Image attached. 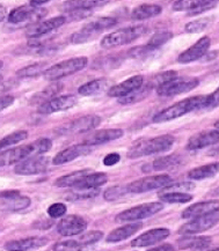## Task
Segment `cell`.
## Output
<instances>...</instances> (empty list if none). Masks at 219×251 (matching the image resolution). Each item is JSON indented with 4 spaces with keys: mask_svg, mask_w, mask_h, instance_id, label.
I'll list each match as a JSON object with an SVG mask.
<instances>
[{
    "mask_svg": "<svg viewBox=\"0 0 219 251\" xmlns=\"http://www.w3.org/2000/svg\"><path fill=\"white\" fill-rule=\"evenodd\" d=\"M67 21L66 17H57L49 19V20L35 22L31 24L26 30V36L28 38H40L44 35L51 33L55 29H58Z\"/></svg>",
    "mask_w": 219,
    "mask_h": 251,
    "instance_id": "7c38bea8",
    "label": "cell"
},
{
    "mask_svg": "<svg viewBox=\"0 0 219 251\" xmlns=\"http://www.w3.org/2000/svg\"><path fill=\"white\" fill-rule=\"evenodd\" d=\"M217 0H176L173 4V9L176 12H189L191 15L207 12L214 8Z\"/></svg>",
    "mask_w": 219,
    "mask_h": 251,
    "instance_id": "2e32d148",
    "label": "cell"
},
{
    "mask_svg": "<svg viewBox=\"0 0 219 251\" xmlns=\"http://www.w3.org/2000/svg\"><path fill=\"white\" fill-rule=\"evenodd\" d=\"M18 195H20V192L15 191V190H13V191H4L1 194V199L13 198V197H15V196H18Z\"/></svg>",
    "mask_w": 219,
    "mask_h": 251,
    "instance_id": "f5cc1de1",
    "label": "cell"
},
{
    "mask_svg": "<svg viewBox=\"0 0 219 251\" xmlns=\"http://www.w3.org/2000/svg\"><path fill=\"white\" fill-rule=\"evenodd\" d=\"M162 12L163 8L159 5L144 4L134 8L133 13H131V17L135 20H146V19L158 17Z\"/></svg>",
    "mask_w": 219,
    "mask_h": 251,
    "instance_id": "d6a6232c",
    "label": "cell"
},
{
    "mask_svg": "<svg viewBox=\"0 0 219 251\" xmlns=\"http://www.w3.org/2000/svg\"><path fill=\"white\" fill-rule=\"evenodd\" d=\"M211 44V40L208 36L202 37L201 40H198L194 46H192L189 49H187L186 51L180 54L178 58V62L181 64H187V63H192L195 62V60L199 59L203 56H205L208 52L209 48H210Z\"/></svg>",
    "mask_w": 219,
    "mask_h": 251,
    "instance_id": "ac0fdd59",
    "label": "cell"
},
{
    "mask_svg": "<svg viewBox=\"0 0 219 251\" xmlns=\"http://www.w3.org/2000/svg\"><path fill=\"white\" fill-rule=\"evenodd\" d=\"M48 243V240L44 237H29V239L18 240V241H11L5 244L6 250H34L38 249V248L46 246Z\"/></svg>",
    "mask_w": 219,
    "mask_h": 251,
    "instance_id": "d4e9b609",
    "label": "cell"
},
{
    "mask_svg": "<svg viewBox=\"0 0 219 251\" xmlns=\"http://www.w3.org/2000/svg\"><path fill=\"white\" fill-rule=\"evenodd\" d=\"M211 70H212V71H214V72H219V60H218V62H217V63H216V64H215V65H214V66H212V67H211Z\"/></svg>",
    "mask_w": 219,
    "mask_h": 251,
    "instance_id": "11a10c76",
    "label": "cell"
},
{
    "mask_svg": "<svg viewBox=\"0 0 219 251\" xmlns=\"http://www.w3.org/2000/svg\"><path fill=\"white\" fill-rule=\"evenodd\" d=\"M173 179L168 175H158L150 176L145 178L137 179L130 184L127 185L128 192H134V194H144V192L152 191V190L163 189L165 186L172 184Z\"/></svg>",
    "mask_w": 219,
    "mask_h": 251,
    "instance_id": "9c48e42d",
    "label": "cell"
},
{
    "mask_svg": "<svg viewBox=\"0 0 219 251\" xmlns=\"http://www.w3.org/2000/svg\"><path fill=\"white\" fill-rule=\"evenodd\" d=\"M172 37H173V34L170 33V31H160V33L154 34L153 36L150 38L147 46H149L151 49L156 50L158 48H160L165 43H167V42H168Z\"/></svg>",
    "mask_w": 219,
    "mask_h": 251,
    "instance_id": "b9f144b4",
    "label": "cell"
},
{
    "mask_svg": "<svg viewBox=\"0 0 219 251\" xmlns=\"http://www.w3.org/2000/svg\"><path fill=\"white\" fill-rule=\"evenodd\" d=\"M152 251H173L174 250V247L172 246V244H163V246H159L157 248H152L151 249Z\"/></svg>",
    "mask_w": 219,
    "mask_h": 251,
    "instance_id": "816d5d0a",
    "label": "cell"
},
{
    "mask_svg": "<svg viewBox=\"0 0 219 251\" xmlns=\"http://www.w3.org/2000/svg\"><path fill=\"white\" fill-rule=\"evenodd\" d=\"M211 244V239L208 236H194V235H183L179 241V248L182 250H203Z\"/></svg>",
    "mask_w": 219,
    "mask_h": 251,
    "instance_id": "484cf974",
    "label": "cell"
},
{
    "mask_svg": "<svg viewBox=\"0 0 219 251\" xmlns=\"http://www.w3.org/2000/svg\"><path fill=\"white\" fill-rule=\"evenodd\" d=\"M100 190L98 188L94 189H75L72 192H70L69 195L66 196L67 201H83V199L88 198H94L99 195Z\"/></svg>",
    "mask_w": 219,
    "mask_h": 251,
    "instance_id": "74e56055",
    "label": "cell"
},
{
    "mask_svg": "<svg viewBox=\"0 0 219 251\" xmlns=\"http://www.w3.org/2000/svg\"><path fill=\"white\" fill-rule=\"evenodd\" d=\"M219 224V210L210 213L201 215V217L192 219L191 223L183 225L179 233L181 235H195L211 229Z\"/></svg>",
    "mask_w": 219,
    "mask_h": 251,
    "instance_id": "ba28073f",
    "label": "cell"
},
{
    "mask_svg": "<svg viewBox=\"0 0 219 251\" xmlns=\"http://www.w3.org/2000/svg\"><path fill=\"white\" fill-rule=\"evenodd\" d=\"M125 192H128L127 186H112V188H109L106 190L104 194V198L108 201H116V199L122 197Z\"/></svg>",
    "mask_w": 219,
    "mask_h": 251,
    "instance_id": "ee69618b",
    "label": "cell"
},
{
    "mask_svg": "<svg viewBox=\"0 0 219 251\" xmlns=\"http://www.w3.org/2000/svg\"><path fill=\"white\" fill-rule=\"evenodd\" d=\"M162 202H149L139 206H135L130 210H125L116 215V223H128V221H137L141 219L151 218L163 210Z\"/></svg>",
    "mask_w": 219,
    "mask_h": 251,
    "instance_id": "52a82bcc",
    "label": "cell"
},
{
    "mask_svg": "<svg viewBox=\"0 0 219 251\" xmlns=\"http://www.w3.org/2000/svg\"><path fill=\"white\" fill-rule=\"evenodd\" d=\"M87 227V221L80 215H69L62 219L57 225V231L62 236L71 237L82 234Z\"/></svg>",
    "mask_w": 219,
    "mask_h": 251,
    "instance_id": "5bb4252c",
    "label": "cell"
},
{
    "mask_svg": "<svg viewBox=\"0 0 219 251\" xmlns=\"http://www.w3.org/2000/svg\"><path fill=\"white\" fill-rule=\"evenodd\" d=\"M87 63H88V60H87L86 57L71 58V59L64 60V62H60L47 69L44 71L43 75L47 80L56 81V80L72 75L79 72V71L83 70L87 66Z\"/></svg>",
    "mask_w": 219,
    "mask_h": 251,
    "instance_id": "8992f818",
    "label": "cell"
},
{
    "mask_svg": "<svg viewBox=\"0 0 219 251\" xmlns=\"http://www.w3.org/2000/svg\"><path fill=\"white\" fill-rule=\"evenodd\" d=\"M217 210H219V201H202L187 207L186 210L182 212L181 217L183 219H194Z\"/></svg>",
    "mask_w": 219,
    "mask_h": 251,
    "instance_id": "cb8c5ba5",
    "label": "cell"
},
{
    "mask_svg": "<svg viewBox=\"0 0 219 251\" xmlns=\"http://www.w3.org/2000/svg\"><path fill=\"white\" fill-rule=\"evenodd\" d=\"M27 137H28L27 131L14 132V133H12V134H9V136H6L5 138H2L1 141H0V149L4 150V149H6V147L20 143V141H24L25 139H27Z\"/></svg>",
    "mask_w": 219,
    "mask_h": 251,
    "instance_id": "ab89813d",
    "label": "cell"
},
{
    "mask_svg": "<svg viewBox=\"0 0 219 251\" xmlns=\"http://www.w3.org/2000/svg\"><path fill=\"white\" fill-rule=\"evenodd\" d=\"M160 201L168 204H185V202L191 201L192 196L187 194V192H179V191H167L160 192L159 194Z\"/></svg>",
    "mask_w": 219,
    "mask_h": 251,
    "instance_id": "d590c367",
    "label": "cell"
},
{
    "mask_svg": "<svg viewBox=\"0 0 219 251\" xmlns=\"http://www.w3.org/2000/svg\"><path fill=\"white\" fill-rule=\"evenodd\" d=\"M195 189V184L192 182H179L175 183V184H169L163 188L162 192H167V191H179V192H187L191 191V190Z\"/></svg>",
    "mask_w": 219,
    "mask_h": 251,
    "instance_id": "f6af8a7d",
    "label": "cell"
},
{
    "mask_svg": "<svg viewBox=\"0 0 219 251\" xmlns=\"http://www.w3.org/2000/svg\"><path fill=\"white\" fill-rule=\"evenodd\" d=\"M49 157L44 156H30L28 159L21 161L19 165L14 168L15 174L18 175H24V176H29V175H37V174H41L46 172L48 166H49Z\"/></svg>",
    "mask_w": 219,
    "mask_h": 251,
    "instance_id": "8fae6325",
    "label": "cell"
},
{
    "mask_svg": "<svg viewBox=\"0 0 219 251\" xmlns=\"http://www.w3.org/2000/svg\"><path fill=\"white\" fill-rule=\"evenodd\" d=\"M110 0H69L64 2L63 9L66 12L76 11V9H86L91 11L93 8L101 7V6L107 5Z\"/></svg>",
    "mask_w": 219,
    "mask_h": 251,
    "instance_id": "4316f807",
    "label": "cell"
},
{
    "mask_svg": "<svg viewBox=\"0 0 219 251\" xmlns=\"http://www.w3.org/2000/svg\"><path fill=\"white\" fill-rule=\"evenodd\" d=\"M92 151V146L86 144H79L75 145V146H70L67 149L63 150L62 152H59L56 156L54 157L53 163L54 165H64V163L71 162V161L78 159V157L86 155Z\"/></svg>",
    "mask_w": 219,
    "mask_h": 251,
    "instance_id": "44dd1931",
    "label": "cell"
},
{
    "mask_svg": "<svg viewBox=\"0 0 219 251\" xmlns=\"http://www.w3.org/2000/svg\"><path fill=\"white\" fill-rule=\"evenodd\" d=\"M211 195H215V196H218L219 195V188H217V189H215L214 191L211 192Z\"/></svg>",
    "mask_w": 219,
    "mask_h": 251,
    "instance_id": "9f6ffc18",
    "label": "cell"
},
{
    "mask_svg": "<svg viewBox=\"0 0 219 251\" xmlns=\"http://www.w3.org/2000/svg\"><path fill=\"white\" fill-rule=\"evenodd\" d=\"M123 134L124 132L121 128H106V130L96 131L89 137H87L83 144L89 145V146L107 144L109 141L120 139V138L123 137Z\"/></svg>",
    "mask_w": 219,
    "mask_h": 251,
    "instance_id": "603a6c76",
    "label": "cell"
},
{
    "mask_svg": "<svg viewBox=\"0 0 219 251\" xmlns=\"http://www.w3.org/2000/svg\"><path fill=\"white\" fill-rule=\"evenodd\" d=\"M116 25V20L114 18H100L98 20L89 22L83 25L80 30L77 31L71 36V42L73 44H82L91 42L99 36L100 34L104 33L107 29L114 27Z\"/></svg>",
    "mask_w": 219,
    "mask_h": 251,
    "instance_id": "5b68a950",
    "label": "cell"
},
{
    "mask_svg": "<svg viewBox=\"0 0 219 251\" xmlns=\"http://www.w3.org/2000/svg\"><path fill=\"white\" fill-rule=\"evenodd\" d=\"M214 250H216V251H219V247H218V248H215Z\"/></svg>",
    "mask_w": 219,
    "mask_h": 251,
    "instance_id": "680465c9",
    "label": "cell"
},
{
    "mask_svg": "<svg viewBox=\"0 0 219 251\" xmlns=\"http://www.w3.org/2000/svg\"><path fill=\"white\" fill-rule=\"evenodd\" d=\"M215 127H216V128H218V130H219V120L215 123Z\"/></svg>",
    "mask_w": 219,
    "mask_h": 251,
    "instance_id": "6f0895ef",
    "label": "cell"
},
{
    "mask_svg": "<svg viewBox=\"0 0 219 251\" xmlns=\"http://www.w3.org/2000/svg\"><path fill=\"white\" fill-rule=\"evenodd\" d=\"M169 230L166 228H157V229H151L146 233L139 235L136 239L131 241L133 247H151L154 244L163 242L169 236Z\"/></svg>",
    "mask_w": 219,
    "mask_h": 251,
    "instance_id": "7402d4cb",
    "label": "cell"
},
{
    "mask_svg": "<svg viewBox=\"0 0 219 251\" xmlns=\"http://www.w3.org/2000/svg\"><path fill=\"white\" fill-rule=\"evenodd\" d=\"M89 174V169H82V170H78V172L71 173L69 175L62 176L55 182V185L58 186V188H75V185L78 183L79 181L85 177L86 175Z\"/></svg>",
    "mask_w": 219,
    "mask_h": 251,
    "instance_id": "836d02e7",
    "label": "cell"
},
{
    "mask_svg": "<svg viewBox=\"0 0 219 251\" xmlns=\"http://www.w3.org/2000/svg\"><path fill=\"white\" fill-rule=\"evenodd\" d=\"M66 213V205L63 202H56L49 206L48 208V215L53 219H57L63 217Z\"/></svg>",
    "mask_w": 219,
    "mask_h": 251,
    "instance_id": "7dc6e473",
    "label": "cell"
},
{
    "mask_svg": "<svg viewBox=\"0 0 219 251\" xmlns=\"http://www.w3.org/2000/svg\"><path fill=\"white\" fill-rule=\"evenodd\" d=\"M198 79L188 78V79H179L175 78L168 82L163 83L157 88V93L159 96L168 98V96H175L183 94V93L191 92L198 86Z\"/></svg>",
    "mask_w": 219,
    "mask_h": 251,
    "instance_id": "30bf717a",
    "label": "cell"
},
{
    "mask_svg": "<svg viewBox=\"0 0 219 251\" xmlns=\"http://www.w3.org/2000/svg\"><path fill=\"white\" fill-rule=\"evenodd\" d=\"M109 86H110L109 80L96 79V80H93V81L85 83V85L80 86L78 89V93L80 95H83V96L96 95V94H100V93L106 91Z\"/></svg>",
    "mask_w": 219,
    "mask_h": 251,
    "instance_id": "f546056e",
    "label": "cell"
},
{
    "mask_svg": "<svg viewBox=\"0 0 219 251\" xmlns=\"http://www.w3.org/2000/svg\"><path fill=\"white\" fill-rule=\"evenodd\" d=\"M180 162H181V157L176 155V154L159 157V159L154 160L151 165L147 166L149 167V170H147V172H156V170H164L167 168H172V167L179 165Z\"/></svg>",
    "mask_w": 219,
    "mask_h": 251,
    "instance_id": "e575fe53",
    "label": "cell"
},
{
    "mask_svg": "<svg viewBox=\"0 0 219 251\" xmlns=\"http://www.w3.org/2000/svg\"><path fill=\"white\" fill-rule=\"evenodd\" d=\"M101 123V118L99 116L89 115L85 116V117H80L72 123H70L67 126H64L60 128V132L63 134H77V133H83V132L91 131L95 128L98 125Z\"/></svg>",
    "mask_w": 219,
    "mask_h": 251,
    "instance_id": "e0dca14e",
    "label": "cell"
},
{
    "mask_svg": "<svg viewBox=\"0 0 219 251\" xmlns=\"http://www.w3.org/2000/svg\"><path fill=\"white\" fill-rule=\"evenodd\" d=\"M208 96H192V98H188L182 100L172 107L166 108L165 110L160 111L153 117L154 123H165V122H169L176 118L182 117L189 112L198 110V109H204L205 103H207Z\"/></svg>",
    "mask_w": 219,
    "mask_h": 251,
    "instance_id": "3957f363",
    "label": "cell"
},
{
    "mask_svg": "<svg viewBox=\"0 0 219 251\" xmlns=\"http://www.w3.org/2000/svg\"><path fill=\"white\" fill-rule=\"evenodd\" d=\"M62 89V85L60 83H54V85H50L49 87H47L44 91H42L41 93H38L37 95H35L31 102L33 103H38V102H47L49 100L54 99V96H56L58 93L60 92Z\"/></svg>",
    "mask_w": 219,
    "mask_h": 251,
    "instance_id": "8d00e7d4",
    "label": "cell"
},
{
    "mask_svg": "<svg viewBox=\"0 0 219 251\" xmlns=\"http://www.w3.org/2000/svg\"><path fill=\"white\" fill-rule=\"evenodd\" d=\"M104 237V233L102 231H88V233L83 234L82 237L78 240L79 242H82L83 246H91V244H94L98 242V241H100Z\"/></svg>",
    "mask_w": 219,
    "mask_h": 251,
    "instance_id": "bcb514c9",
    "label": "cell"
},
{
    "mask_svg": "<svg viewBox=\"0 0 219 251\" xmlns=\"http://www.w3.org/2000/svg\"><path fill=\"white\" fill-rule=\"evenodd\" d=\"M219 174V162L210 163V165L201 166L198 168L192 169L188 173V177L191 179H196V181H201V179H207L210 177H214Z\"/></svg>",
    "mask_w": 219,
    "mask_h": 251,
    "instance_id": "1f68e13d",
    "label": "cell"
},
{
    "mask_svg": "<svg viewBox=\"0 0 219 251\" xmlns=\"http://www.w3.org/2000/svg\"><path fill=\"white\" fill-rule=\"evenodd\" d=\"M219 143V130H208L198 132L188 140L187 149L189 151H198Z\"/></svg>",
    "mask_w": 219,
    "mask_h": 251,
    "instance_id": "d6986e66",
    "label": "cell"
},
{
    "mask_svg": "<svg viewBox=\"0 0 219 251\" xmlns=\"http://www.w3.org/2000/svg\"><path fill=\"white\" fill-rule=\"evenodd\" d=\"M108 181V176L104 173H94L86 175L82 181H79L75 185V189H94L100 188Z\"/></svg>",
    "mask_w": 219,
    "mask_h": 251,
    "instance_id": "f1b7e54d",
    "label": "cell"
},
{
    "mask_svg": "<svg viewBox=\"0 0 219 251\" xmlns=\"http://www.w3.org/2000/svg\"><path fill=\"white\" fill-rule=\"evenodd\" d=\"M46 11L43 9H40L37 7H34V6H21V7H18L9 13L8 15V21L13 25H19L24 24V22H31V24H35L37 22L38 19H41L44 15Z\"/></svg>",
    "mask_w": 219,
    "mask_h": 251,
    "instance_id": "9a60e30c",
    "label": "cell"
},
{
    "mask_svg": "<svg viewBox=\"0 0 219 251\" xmlns=\"http://www.w3.org/2000/svg\"><path fill=\"white\" fill-rule=\"evenodd\" d=\"M212 21V18H204V19H198V20L192 21L189 22L188 25H186L185 30L187 33L191 34H196V33H201V31L207 29L209 25H210Z\"/></svg>",
    "mask_w": 219,
    "mask_h": 251,
    "instance_id": "60d3db41",
    "label": "cell"
},
{
    "mask_svg": "<svg viewBox=\"0 0 219 251\" xmlns=\"http://www.w3.org/2000/svg\"><path fill=\"white\" fill-rule=\"evenodd\" d=\"M85 248V246L79 241L75 240H69L64 241V242L56 243L53 248V250H58V251H66V250H82Z\"/></svg>",
    "mask_w": 219,
    "mask_h": 251,
    "instance_id": "7bdbcfd3",
    "label": "cell"
},
{
    "mask_svg": "<svg viewBox=\"0 0 219 251\" xmlns=\"http://www.w3.org/2000/svg\"><path fill=\"white\" fill-rule=\"evenodd\" d=\"M143 225L141 224H131V225H127V226L120 227L117 229L112 230L110 234L107 236V242H121V241H124L131 237L133 235L137 233L138 230H140V228Z\"/></svg>",
    "mask_w": 219,
    "mask_h": 251,
    "instance_id": "83f0119b",
    "label": "cell"
},
{
    "mask_svg": "<svg viewBox=\"0 0 219 251\" xmlns=\"http://www.w3.org/2000/svg\"><path fill=\"white\" fill-rule=\"evenodd\" d=\"M219 105V87L212 94L208 95L207 103H205L204 109H214Z\"/></svg>",
    "mask_w": 219,
    "mask_h": 251,
    "instance_id": "c3c4849f",
    "label": "cell"
},
{
    "mask_svg": "<svg viewBox=\"0 0 219 251\" xmlns=\"http://www.w3.org/2000/svg\"><path fill=\"white\" fill-rule=\"evenodd\" d=\"M121 160V156L118 153H110L108 154V155L105 156L104 159V165L107 166V167H111L116 165V163H118V161Z\"/></svg>",
    "mask_w": 219,
    "mask_h": 251,
    "instance_id": "681fc988",
    "label": "cell"
},
{
    "mask_svg": "<svg viewBox=\"0 0 219 251\" xmlns=\"http://www.w3.org/2000/svg\"><path fill=\"white\" fill-rule=\"evenodd\" d=\"M53 147V143L50 139L42 138L40 140L34 141V143L28 145H22V146L15 147L8 151H4L0 156V163L1 166H9L13 163L21 162L30 156L40 155V154L49 152Z\"/></svg>",
    "mask_w": 219,
    "mask_h": 251,
    "instance_id": "6da1fadb",
    "label": "cell"
},
{
    "mask_svg": "<svg viewBox=\"0 0 219 251\" xmlns=\"http://www.w3.org/2000/svg\"><path fill=\"white\" fill-rule=\"evenodd\" d=\"M78 102L76 96L73 95H64V96H56V98L49 100V101L42 103L38 107V112L42 115H50L54 112L65 111L69 109L73 108Z\"/></svg>",
    "mask_w": 219,
    "mask_h": 251,
    "instance_id": "4fadbf2b",
    "label": "cell"
},
{
    "mask_svg": "<svg viewBox=\"0 0 219 251\" xmlns=\"http://www.w3.org/2000/svg\"><path fill=\"white\" fill-rule=\"evenodd\" d=\"M48 1H50V0H30V5L34 7H38V6L46 4Z\"/></svg>",
    "mask_w": 219,
    "mask_h": 251,
    "instance_id": "db71d44e",
    "label": "cell"
},
{
    "mask_svg": "<svg viewBox=\"0 0 219 251\" xmlns=\"http://www.w3.org/2000/svg\"><path fill=\"white\" fill-rule=\"evenodd\" d=\"M146 33L147 27L145 25H134V27L121 29V30L106 35L101 41V47L105 49H111V48L125 46V44L131 43L137 38L144 36Z\"/></svg>",
    "mask_w": 219,
    "mask_h": 251,
    "instance_id": "277c9868",
    "label": "cell"
},
{
    "mask_svg": "<svg viewBox=\"0 0 219 251\" xmlns=\"http://www.w3.org/2000/svg\"><path fill=\"white\" fill-rule=\"evenodd\" d=\"M174 143H175V138L170 134H164V136L150 138V139H141L136 141L130 147L127 156L129 159H137V157L166 152L172 149Z\"/></svg>",
    "mask_w": 219,
    "mask_h": 251,
    "instance_id": "7a4b0ae2",
    "label": "cell"
},
{
    "mask_svg": "<svg viewBox=\"0 0 219 251\" xmlns=\"http://www.w3.org/2000/svg\"><path fill=\"white\" fill-rule=\"evenodd\" d=\"M30 198L25 197V196L18 195L13 198L1 199V207L4 211L7 212H18L22 211L30 206Z\"/></svg>",
    "mask_w": 219,
    "mask_h": 251,
    "instance_id": "4dcf8cb0",
    "label": "cell"
},
{
    "mask_svg": "<svg viewBox=\"0 0 219 251\" xmlns=\"http://www.w3.org/2000/svg\"><path fill=\"white\" fill-rule=\"evenodd\" d=\"M143 86V76L135 75L129 78L125 81L118 83V85L111 86L108 91V96L110 98H123L131 93L138 91Z\"/></svg>",
    "mask_w": 219,
    "mask_h": 251,
    "instance_id": "ffe728a7",
    "label": "cell"
},
{
    "mask_svg": "<svg viewBox=\"0 0 219 251\" xmlns=\"http://www.w3.org/2000/svg\"><path fill=\"white\" fill-rule=\"evenodd\" d=\"M13 102H14V98L11 95H6V96H2L1 99V110H5L6 108H8L9 105L13 104Z\"/></svg>",
    "mask_w": 219,
    "mask_h": 251,
    "instance_id": "f907efd6",
    "label": "cell"
},
{
    "mask_svg": "<svg viewBox=\"0 0 219 251\" xmlns=\"http://www.w3.org/2000/svg\"><path fill=\"white\" fill-rule=\"evenodd\" d=\"M46 67H47L46 63L33 64V65H29L27 67H24V69L19 70L17 72V75L20 76V78H33V76L43 75L44 71L47 70Z\"/></svg>",
    "mask_w": 219,
    "mask_h": 251,
    "instance_id": "f35d334b",
    "label": "cell"
}]
</instances>
